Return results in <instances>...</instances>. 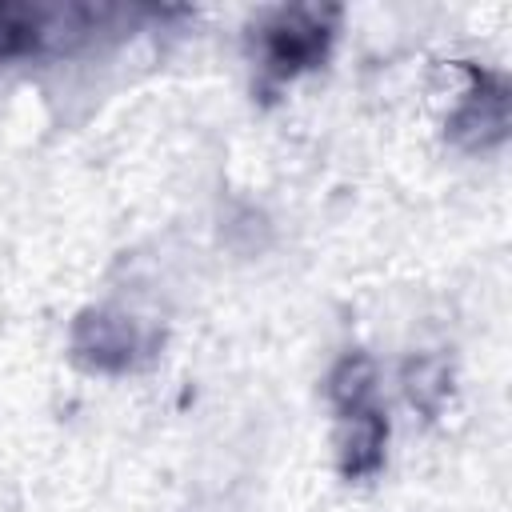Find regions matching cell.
Returning <instances> with one entry per match:
<instances>
[{"label": "cell", "mask_w": 512, "mask_h": 512, "mask_svg": "<svg viewBox=\"0 0 512 512\" xmlns=\"http://www.w3.org/2000/svg\"><path fill=\"white\" fill-rule=\"evenodd\" d=\"M340 448H344L352 472L372 468V464L380 460V448H384V428H380L376 412H368V408H352L348 420H344V440H340Z\"/></svg>", "instance_id": "cell-1"}, {"label": "cell", "mask_w": 512, "mask_h": 512, "mask_svg": "<svg viewBox=\"0 0 512 512\" xmlns=\"http://www.w3.org/2000/svg\"><path fill=\"white\" fill-rule=\"evenodd\" d=\"M408 396H412V404H424V408H432L444 396V368H440V360H424V364H416L408 372Z\"/></svg>", "instance_id": "cell-2"}]
</instances>
